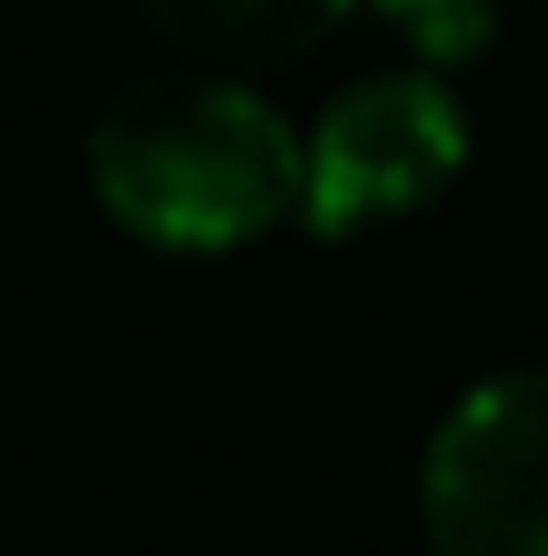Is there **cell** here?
Here are the masks:
<instances>
[{
	"instance_id": "6da1fadb",
	"label": "cell",
	"mask_w": 548,
	"mask_h": 556,
	"mask_svg": "<svg viewBox=\"0 0 548 556\" xmlns=\"http://www.w3.org/2000/svg\"><path fill=\"white\" fill-rule=\"evenodd\" d=\"M307 146L234 73L129 81L89 129V186L154 251H234L298 210Z\"/></svg>"
},
{
	"instance_id": "7a4b0ae2",
	"label": "cell",
	"mask_w": 548,
	"mask_h": 556,
	"mask_svg": "<svg viewBox=\"0 0 548 556\" xmlns=\"http://www.w3.org/2000/svg\"><path fill=\"white\" fill-rule=\"evenodd\" d=\"M420 525L436 556H548V363L476 379L436 419Z\"/></svg>"
},
{
	"instance_id": "3957f363",
	"label": "cell",
	"mask_w": 548,
	"mask_h": 556,
	"mask_svg": "<svg viewBox=\"0 0 548 556\" xmlns=\"http://www.w3.org/2000/svg\"><path fill=\"white\" fill-rule=\"evenodd\" d=\"M468 169V113L420 73H371V81L339 89L307 138V178H298V218L315 235H355V226L428 210L451 178Z\"/></svg>"
},
{
	"instance_id": "277c9868",
	"label": "cell",
	"mask_w": 548,
	"mask_h": 556,
	"mask_svg": "<svg viewBox=\"0 0 548 556\" xmlns=\"http://www.w3.org/2000/svg\"><path fill=\"white\" fill-rule=\"evenodd\" d=\"M355 0H145L154 33L186 49L211 73H251V65H291L323 49L347 25Z\"/></svg>"
},
{
	"instance_id": "5b68a950",
	"label": "cell",
	"mask_w": 548,
	"mask_h": 556,
	"mask_svg": "<svg viewBox=\"0 0 548 556\" xmlns=\"http://www.w3.org/2000/svg\"><path fill=\"white\" fill-rule=\"evenodd\" d=\"M371 9H380L428 65H460V56H476L500 33L508 0H371Z\"/></svg>"
}]
</instances>
